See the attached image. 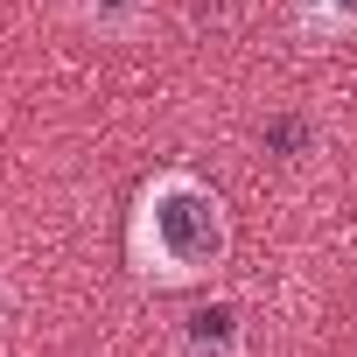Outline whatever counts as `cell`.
Segmentation results:
<instances>
[{
	"mask_svg": "<svg viewBox=\"0 0 357 357\" xmlns=\"http://www.w3.org/2000/svg\"><path fill=\"white\" fill-rule=\"evenodd\" d=\"M126 259L147 287H197L231 259V211L197 168H154L133 218H126Z\"/></svg>",
	"mask_w": 357,
	"mask_h": 357,
	"instance_id": "cell-1",
	"label": "cell"
},
{
	"mask_svg": "<svg viewBox=\"0 0 357 357\" xmlns=\"http://www.w3.org/2000/svg\"><path fill=\"white\" fill-rule=\"evenodd\" d=\"M175 357H245V308L211 294L175 322Z\"/></svg>",
	"mask_w": 357,
	"mask_h": 357,
	"instance_id": "cell-2",
	"label": "cell"
},
{
	"mask_svg": "<svg viewBox=\"0 0 357 357\" xmlns=\"http://www.w3.org/2000/svg\"><path fill=\"white\" fill-rule=\"evenodd\" d=\"M294 22L308 43H350L357 36V0H294Z\"/></svg>",
	"mask_w": 357,
	"mask_h": 357,
	"instance_id": "cell-3",
	"label": "cell"
},
{
	"mask_svg": "<svg viewBox=\"0 0 357 357\" xmlns=\"http://www.w3.org/2000/svg\"><path fill=\"white\" fill-rule=\"evenodd\" d=\"M70 8L91 36H133L147 22V0H70Z\"/></svg>",
	"mask_w": 357,
	"mask_h": 357,
	"instance_id": "cell-4",
	"label": "cell"
}]
</instances>
